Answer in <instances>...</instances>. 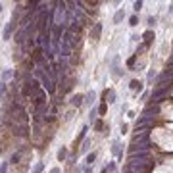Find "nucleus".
I'll use <instances>...</instances> for the list:
<instances>
[{
	"instance_id": "9b49d317",
	"label": "nucleus",
	"mask_w": 173,
	"mask_h": 173,
	"mask_svg": "<svg viewBox=\"0 0 173 173\" xmlns=\"http://www.w3.org/2000/svg\"><path fill=\"white\" fill-rule=\"evenodd\" d=\"M21 156H23V150H18V152H13V156H12V160H10V164H19V160H21Z\"/></svg>"
},
{
	"instance_id": "7c9ffc66",
	"label": "nucleus",
	"mask_w": 173,
	"mask_h": 173,
	"mask_svg": "<svg viewBox=\"0 0 173 173\" xmlns=\"http://www.w3.org/2000/svg\"><path fill=\"white\" fill-rule=\"evenodd\" d=\"M102 173H108V169H106V167H104V169H102Z\"/></svg>"
},
{
	"instance_id": "f3484780",
	"label": "nucleus",
	"mask_w": 173,
	"mask_h": 173,
	"mask_svg": "<svg viewBox=\"0 0 173 173\" xmlns=\"http://www.w3.org/2000/svg\"><path fill=\"white\" fill-rule=\"evenodd\" d=\"M106 110H108V104L102 102V104H100V108H98V114H100V115H106Z\"/></svg>"
},
{
	"instance_id": "a211bd4d",
	"label": "nucleus",
	"mask_w": 173,
	"mask_h": 173,
	"mask_svg": "<svg viewBox=\"0 0 173 173\" xmlns=\"http://www.w3.org/2000/svg\"><path fill=\"white\" fill-rule=\"evenodd\" d=\"M129 25H131V27L139 25V18H137V15H131V18H129Z\"/></svg>"
},
{
	"instance_id": "6ab92c4d",
	"label": "nucleus",
	"mask_w": 173,
	"mask_h": 173,
	"mask_svg": "<svg viewBox=\"0 0 173 173\" xmlns=\"http://www.w3.org/2000/svg\"><path fill=\"white\" fill-rule=\"evenodd\" d=\"M94 160H96V154L94 152L87 156V164H89V166H92V164H94Z\"/></svg>"
},
{
	"instance_id": "c85d7f7f",
	"label": "nucleus",
	"mask_w": 173,
	"mask_h": 173,
	"mask_svg": "<svg viewBox=\"0 0 173 173\" xmlns=\"http://www.w3.org/2000/svg\"><path fill=\"white\" fill-rule=\"evenodd\" d=\"M50 173H60V169H58V167H54V169H52Z\"/></svg>"
},
{
	"instance_id": "a878e982",
	"label": "nucleus",
	"mask_w": 173,
	"mask_h": 173,
	"mask_svg": "<svg viewBox=\"0 0 173 173\" xmlns=\"http://www.w3.org/2000/svg\"><path fill=\"white\" fill-rule=\"evenodd\" d=\"M135 12H139V10H141V8H142V2H135Z\"/></svg>"
},
{
	"instance_id": "6e6552de",
	"label": "nucleus",
	"mask_w": 173,
	"mask_h": 173,
	"mask_svg": "<svg viewBox=\"0 0 173 173\" xmlns=\"http://www.w3.org/2000/svg\"><path fill=\"white\" fill-rule=\"evenodd\" d=\"M142 38H144V48H148V46L154 42V31L152 29H148V31L142 35Z\"/></svg>"
},
{
	"instance_id": "aec40b11",
	"label": "nucleus",
	"mask_w": 173,
	"mask_h": 173,
	"mask_svg": "<svg viewBox=\"0 0 173 173\" xmlns=\"http://www.w3.org/2000/svg\"><path fill=\"white\" fill-rule=\"evenodd\" d=\"M94 129H96V131H102V129H104V121H102V119L94 121Z\"/></svg>"
},
{
	"instance_id": "393cba45",
	"label": "nucleus",
	"mask_w": 173,
	"mask_h": 173,
	"mask_svg": "<svg viewBox=\"0 0 173 173\" xmlns=\"http://www.w3.org/2000/svg\"><path fill=\"white\" fill-rule=\"evenodd\" d=\"M6 92V83H0V96Z\"/></svg>"
},
{
	"instance_id": "423d86ee",
	"label": "nucleus",
	"mask_w": 173,
	"mask_h": 173,
	"mask_svg": "<svg viewBox=\"0 0 173 173\" xmlns=\"http://www.w3.org/2000/svg\"><path fill=\"white\" fill-rule=\"evenodd\" d=\"M58 54H62V58H67L71 54V46L67 44V42H64V40H62V42H60V50H58Z\"/></svg>"
},
{
	"instance_id": "2f4dec72",
	"label": "nucleus",
	"mask_w": 173,
	"mask_h": 173,
	"mask_svg": "<svg viewBox=\"0 0 173 173\" xmlns=\"http://www.w3.org/2000/svg\"><path fill=\"white\" fill-rule=\"evenodd\" d=\"M0 12H2V4H0Z\"/></svg>"
},
{
	"instance_id": "1a4fd4ad",
	"label": "nucleus",
	"mask_w": 173,
	"mask_h": 173,
	"mask_svg": "<svg viewBox=\"0 0 173 173\" xmlns=\"http://www.w3.org/2000/svg\"><path fill=\"white\" fill-rule=\"evenodd\" d=\"M13 25H15V23H13V21H10V23H8V25H6V29H4V40H8V38L12 37Z\"/></svg>"
},
{
	"instance_id": "ddd939ff",
	"label": "nucleus",
	"mask_w": 173,
	"mask_h": 173,
	"mask_svg": "<svg viewBox=\"0 0 173 173\" xmlns=\"http://www.w3.org/2000/svg\"><path fill=\"white\" fill-rule=\"evenodd\" d=\"M129 87H131V89H133V90H139V92H141V90H142V83H141V81H137V79H133Z\"/></svg>"
},
{
	"instance_id": "f8f14e48",
	"label": "nucleus",
	"mask_w": 173,
	"mask_h": 173,
	"mask_svg": "<svg viewBox=\"0 0 173 173\" xmlns=\"http://www.w3.org/2000/svg\"><path fill=\"white\" fill-rule=\"evenodd\" d=\"M83 100H85V98H83V94H75V96H73V98H71V104L79 108V106L83 104Z\"/></svg>"
},
{
	"instance_id": "c756f323",
	"label": "nucleus",
	"mask_w": 173,
	"mask_h": 173,
	"mask_svg": "<svg viewBox=\"0 0 173 173\" xmlns=\"http://www.w3.org/2000/svg\"><path fill=\"white\" fill-rule=\"evenodd\" d=\"M169 65H171V67H173V56L169 58Z\"/></svg>"
},
{
	"instance_id": "f257e3e1",
	"label": "nucleus",
	"mask_w": 173,
	"mask_h": 173,
	"mask_svg": "<svg viewBox=\"0 0 173 173\" xmlns=\"http://www.w3.org/2000/svg\"><path fill=\"white\" fill-rule=\"evenodd\" d=\"M152 167H154V160H139V162H131L125 171L127 173H146Z\"/></svg>"
},
{
	"instance_id": "0eeeda50",
	"label": "nucleus",
	"mask_w": 173,
	"mask_h": 173,
	"mask_svg": "<svg viewBox=\"0 0 173 173\" xmlns=\"http://www.w3.org/2000/svg\"><path fill=\"white\" fill-rule=\"evenodd\" d=\"M100 35H102V25H100V23H94L92 31H90V38H92V40H98Z\"/></svg>"
},
{
	"instance_id": "b1692460",
	"label": "nucleus",
	"mask_w": 173,
	"mask_h": 173,
	"mask_svg": "<svg viewBox=\"0 0 173 173\" xmlns=\"http://www.w3.org/2000/svg\"><path fill=\"white\" fill-rule=\"evenodd\" d=\"M6 171H8V164H6V162H4V164L0 166V173H6Z\"/></svg>"
},
{
	"instance_id": "4be33fe9",
	"label": "nucleus",
	"mask_w": 173,
	"mask_h": 173,
	"mask_svg": "<svg viewBox=\"0 0 173 173\" xmlns=\"http://www.w3.org/2000/svg\"><path fill=\"white\" fill-rule=\"evenodd\" d=\"M89 146H90V141H85V144L81 146V150H83V152H87V150H89Z\"/></svg>"
},
{
	"instance_id": "9d476101",
	"label": "nucleus",
	"mask_w": 173,
	"mask_h": 173,
	"mask_svg": "<svg viewBox=\"0 0 173 173\" xmlns=\"http://www.w3.org/2000/svg\"><path fill=\"white\" fill-rule=\"evenodd\" d=\"M87 131H89V127H83V129H81V133H79V137L75 139V144H73V146H75V150H77V146H79V142H81V141L85 139V135H87Z\"/></svg>"
},
{
	"instance_id": "bb28decb",
	"label": "nucleus",
	"mask_w": 173,
	"mask_h": 173,
	"mask_svg": "<svg viewBox=\"0 0 173 173\" xmlns=\"http://www.w3.org/2000/svg\"><path fill=\"white\" fill-rule=\"evenodd\" d=\"M154 23H156V18H148V25L152 27V25H154Z\"/></svg>"
},
{
	"instance_id": "4468645a",
	"label": "nucleus",
	"mask_w": 173,
	"mask_h": 173,
	"mask_svg": "<svg viewBox=\"0 0 173 173\" xmlns=\"http://www.w3.org/2000/svg\"><path fill=\"white\" fill-rule=\"evenodd\" d=\"M65 156H67V148L62 146V148H60V152H58V160L64 162V160H65Z\"/></svg>"
},
{
	"instance_id": "f03ea898",
	"label": "nucleus",
	"mask_w": 173,
	"mask_h": 173,
	"mask_svg": "<svg viewBox=\"0 0 173 173\" xmlns=\"http://www.w3.org/2000/svg\"><path fill=\"white\" fill-rule=\"evenodd\" d=\"M40 81H42V87H44L46 90H48V94H54L56 92V83L52 81V77L46 73L44 69H42V75H40Z\"/></svg>"
},
{
	"instance_id": "2eb2a0df",
	"label": "nucleus",
	"mask_w": 173,
	"mask_h": 173,
	"mask_svg": "<svg viewBox=\"0 0 173 173\" xmlns=\"http://www.w3.org/2000/svg\"><path fill=\"white\" fill-rule=\"evenodd\" d=\"M125 18V13H123V10H117V13L114 15V23H119L121 19Z\"/></svg>"
},
{
	"instance_id": "39448f33",
	"label": "nucleus",
	"mask_w": 173,
	"mask_h": 173,
	"mask_svg": "<svg viewBox=\"0 0 173 173\" xmlns=\"http://www.w3.org/2000/svg\"><path fill=\"white\" fill-rule=\"evenodd\" d=\"M154 144L150 141H146V142H139V144H131V154H139V152H148L150 148H152Z\"/></svg>"
},
{
	"instance_id": "5701e85b",
	"label": "nucleus",
	"mask_w": 173,
	"mask_h": 173,
	"mask_svg": "<svg viewBox=\"0 0 173 173\" xmlns=\"http://www.w3.org/2000/svg\"><path fill=\"white\" fill-rule=\"evenodd\" d=\"M112 152H114V154H119V142H115V144H114V148H112Z\"/></svg>"
},
{
	"instance_id": "dca6fc26",
	"label": "nucleus",
	"mask_w": 173,
	"mask_h": 173,
	"mask_svg": "<svg viewBox=\"0 0 173 173\" xmlns=\"http://www.w3.org/2000/svg\"><path fill=\"white\" fill-rule=\"evenodd\" d=\"M42 169H44V164H42V162H38L37 166L33 167V173H42Z\"/></svg>"
},
{
	"instance_id": "20e7f679",
	"label": "nucleus",
	"mask_w": 173,
	"mask_h": 173,
	"mask_svg": "<svg viewBox=\"0 0 173 173\" xmlns=\"http://www.w3.org/2000/svg\"><path fill=\"white\" fill-rule=\"evenodd\" d=\"M139 133L133 137V144H139V142H146L148 141V137H150V127H141V129H137Z\"/></svg>"
},
{
	"instance_id": "412c9836",
	"label": "nucleus",
	"mask_w": 173,
	"mask_h": 173,
	"mask_svg": "<svg viewBox=\"0 0 173 173\" xmlns=\"http://www.w3.org/2000/svg\"><path fill=\"white\" fill-rule=\"evenodd\" d=\"M137 56H139V54H133V56L129 58V62H127L129 67H133V65H135V62H137Z\"/></svg>"
},
{
	"instance_id": "cd10ccee",
	"label": "nucleus",
	"mask_w": 173,
	"mask_h": 173,
	"mask_svg": "<svg viewBox=\"0 0 173 173\" xmlns=\"http://www.w3.org/2000/svg\"><path fill=\"white\" fill-rule=\"evenodd\" d=\"M2 77H4V79H8V77H12V71H4V75H2Z\"/></svg>"
},
{
	"instance_id": "7ed1b4c3",
	"label": "nucleus",
	"mask_w": 173,
	"mask_h": 173,
	"mask_svg": "<svg viewBox=\"0 0 173 173\" xmlns=\"http://www.w3.org/2000/svg\"><path fill=\"white\" fill-rule=\"evenodd\" d=\"M173 89V83H169V85H166V83H160V87L156 90H152V100H156L158 102V98H162V96H166L169 90Z\"/></svg>"
}]
</instances>
